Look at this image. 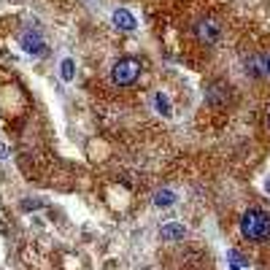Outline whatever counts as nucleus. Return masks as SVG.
<instances>
[{
    "instance_id": "f257e3e1",
    "label": "nucleus",
    "mask_w": 270,
    "mask_h": 270,
    "mask_svg": "<svg viewBox=\"0 0 270 270\" xmlns=\"http://www.w3.org/2000/svg\"><path fill=\"white\" fill-rule=\"evenodd\" d=\"M240 233L249 240H267L270 238V216L262 214V211H257V208L246 211L240 216Z\"/></svg>"
},
{
    "instance_id": "f03ea898",
    "label": "nucleus",
    "mask_w": 270,
    "mask_h": 270,
    "mask_svg": "<svg viewBox=\"0 0 270 270\" xmlns=\"http://www.w3.org/2000/svg\"><path fill=\"white\" fill-rule=\"evenodd\" d=\"M138 73H141V62L132 60V57H127V60H119L117 65H114L111 79H114V84H119V86H130V84H135Z\"/></svg>"
},
{
    "instance_id": "7ed1b4c3",
    "label": "nucleus",
    "mask_w": 270,
    "mask_h": 270,
    "mask_svg": "<svg viewBox=\"0 0 270 270\" xmlns=\"http://www.w3.org/2000/svg\"><path fill=\"white\" fill-rule=\"evenodd\" d=\"M19 43H22V49L27 54H33V57H43L46 54V41L38 33H25L22 38H19Z\"/></svg>"
},
{
    "instance_id": "20e7f679",
    "label": "nucleus",
    "mask_w": 270,
    "mask_h": 270,
    "mask_svg": "<svg viewBox=\"0 0 270 270\" xmlns=\"http://www.w3.org/2000/svg\"><path fill=\"white\" fill-rule=\"evenodd\" d=\"M187 235V227L181 224V221H170V224H165L160 230V238L162 240H168V243H173V240H181Z\"/></svg>"
},
{
    "instance_id": "39448f33",
    "label": "nucleus",
    "mask_w": 270,
    "mask_h": 270,
    "mask_svg": "<svg viewBox=\"0 0 270 270\" xmlns=\"http://www.w3.org/2000/svg\"><path fill=\"white\" fill-rule=\"evenodd\" d=\"M114 25L119 27V30H135V27H138V22H135V16L130 14V11H124V8H117V11H114Z\"/></svg>"
},
{
    "instance_id": "423d86ee",
    "label": "nucleus",
    "mask_w": 270,
    "mask_h": 270,
    "mask_svg": "<svg viewBox=\"0 0 270 270\" xmlns=\"http://www.w3.org/2000/svg\"><path fill=\"white\" fill-rule=\"evenodd\" d=\"M195 30H197V38H200V41H206V43H216L219 41V27L214 22H200Z\"/></svg>"
},
{
    "instance_id": "0eeeda50",
    "label": "nucleus",
    "mask_w": 270,
    "mask_h": 270,
    "mask_svg": "<svg viewBox=\"0 0 270 270\" xmlns=\"http://www.w3.org/2000/svg\"><path fill=\"white\" fill-rule=\"evenodd\" d=\"M246 73H252V76H265V73H267V60H265V57H252V60L246 62Z\"/></svg>"
},
{
    "instance_id": "6e6552de",
    "label": "nucleus",
    "mask_w": 270,
    "mask_h": 270,
    "mask_svg": "<svg viewBox=\"0 0 270 270\" xmlns=\"http://www.w3.org/2000/svg\"><path fill=\"white\" fill-rule=\"evenodd\" d=\"M176 202V195H173L170 189H160L157 195H154V206L157 208H168V206H173Z\"/></svg>"
},
{
    "instance_id": "1a4fd4ad",
    "label": "nucleus",
    "mask_w": 270,
    "mask_h": 270,
    "mask_svg": "<svg viewBox=\"0 0 270 270\" xmlns=\"http://www.w3.org/2000/svg\"><path fill=\"white\" fill-rule=\"evenodd\" d=\"M154 108H157V111L162 114V117H170V100H168L162 92L154 95Z\"/></svg>"
},
{
    "instance_id": "9d476101",
    "label": "nucleus",
    "mask_w": 270,
    "mask_h": 270,
    "mask_svg": "<svg viewBox=\"0 0 270 270\" xmlns=\"http://www.w3.org/2000/svg\"><path fill=\"white\" fill-rule=\"evenodd\" d=\"M60 76H62V81H73V60H62Z\"/></svg>"
},
{
    "instance_id": "9b49d317",
    "label": "nucleus",
    "mask_w": 270,
    "mask_h": 270,
    "mask_svg": "<svg viewBox=\"0 0 270 270\" xmlns=\"http://www.w3.org/2000/svg\"><path fill=\"white\" fill-rule=\"evenodd\" d=\"M230 259H233V262H235V267H243V265H249V262H246V259L240 257L238 252H230Z\"/></svg>"
},
{
    "instance_id": "f8f14e48",
    "label": "nucleus",
    "mask_w": 270,
    "mask_h": 270,
    "mask_svg": "<svg viewBox=\"0 0 270 270\" xmlns=\"http://www.w3.org/2000/svg\"><path fill=\"white\" fill-rule=\"evenodd\" d=\"M267 73H270V57H267Z\"/></svg>"
},
{
    "instance_id": "ddd939ff",
    "label": "nucleus",
    "mask_w": 270,
    "mask_h": 270,
    "mask_svg": "<svg viewBox=\"0 0 270 270\" xmlns=\"http://www.w3.org/2000/svg\"><path fill=\"white\" fill-rule=\"evenodd\" d=\"M265 189H267V192H270V181H267V184H265Z\"/></svg>"
}]
</instances>
